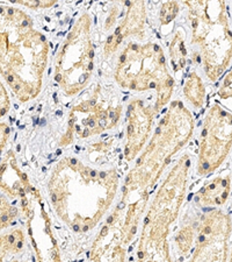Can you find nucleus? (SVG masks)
I'll return each mask as SVG.
<instances>
[{
	"label": "nucleus",
	"mask_w": 232,
	"mask_h": 262,
	"mask_svg": "<svg viewBox=\"0 0 232 262\" xmlns=\"http://www.w3.org/2000/svg\"><path fill=\"white\" fill-rule=\"evenodd\" d=\"M6 209H7L6 203H4L2 200H0V229L4 227V225L7 223L11 215H13V213L16 212V211L13 209H12L11 212Z\"/></svg>",
	"instance_id": "nucleus-6"
},
{
	"label": "nucleus",
	"mask_w": 232,
	"mask_h": 262,
	"mask_svg": "<svg viewBox=\"0 0 232 262\" xmlns=\"http://www.w3.org/2000/svg\"><path fill=\"white\" fill-rule=\"evenodd\" d=\"M90 20L80 19L67 35L56 64V81L67 95H74L86 85L93 70V53L90 42Z\"/></svg>",
	"instance_id": "nucleus-2"
},
{
	"label": "nucleus",
	"mask_w": 232,
	"mask_h": 262,
	"mask_svg": "<svg viewBox=\"0 0 232 262\" xmlns=\"http://www.w3.org/2000/svg\"><path fill=\"white\" fill-rule=\"evenodd\" d=\"M16 234L10 233L5 235H0V260H3L6 256L7 252L11 248L20 249L22 247V240H16Z\"/></svg>",
	"instance_id": "nucleus-4"
},
{
	"label": "nucleus",
	"mask_w": 232,
	"mask_h": 262,
	"mask_svg": "<svg viewBox=\"0 0 232 262\" xmlns=\"http://www.w3.org/2000/svg\"><path fill=\"white\" fill-rule=\"evenodd\" d=\"M8 133H10V128H8L5 124H2V122H0V151H2V148L4 146V143H5V139Z\"/></svg>",
	"instance_id": "nucleus-7"
},
{
	"label": "nucleus",
	"mask_w": 232,
	"mask_h": 262,
	"mask_svg": "<svg viewBox=\"0 0 232 262\" xmlns=\"http://www.w3.org/2000/svg\"><path fill=\"white\" fill-rule=\"evenodd\" d=\"M106 231H107V227H105V229L102 230V234H104V235L106 234Z\"/></svg>",
	"instance_id": "nucleus-8"
},
{
	"label": "nucleus",
	"mask_w": 232,
	"mask_h": 262,
	"mask_svg": "<svg viewBox=\"0 0 232 262\" xmlns=\"http://www.w3.org/2000/svg\"><path fill=\"white\" fill-rule=\"evenodd\" d=\"M186 96L188 97L189 100H192L196 106H201L203 103V97H204V90L202 86L201 79H199L197 76H193L189 79L187 85L185 88Z\"/></svg>",
	"instance_id": "nucleus-3"
},
{
	"label": "nucleus",
	"mask_w": 232,
	"mask_h": 262,
	"mask_svg": "<svg viewBox=\"0 0 232 262\" xmlns=\"http://www.w3.org/2000/svg\"><path fill=\"white\" fill-rule=\"evenodd\" d=\"M48 49L24 12L0 5V75L19 100L39 95Z\"/></svg>",
	"instance_id": "nucleus-1"
},
{
	"label": "nucleus",
	"mask_w": 232,
	"mask_h": 262,
	"mask_svg": "<svg viewBox=\"0 0 232 262\" xmlns=\"http://www.w3.org/2000/svg\"><path fill=\"white\" fill-rule=\"evenodd\" d=\"M10 106V97L7 95V91L5 86H4V84L0 81V118L7 115Z\"/></svg>",
	"instance_id": "nucleus-5"
}]
</instances>
